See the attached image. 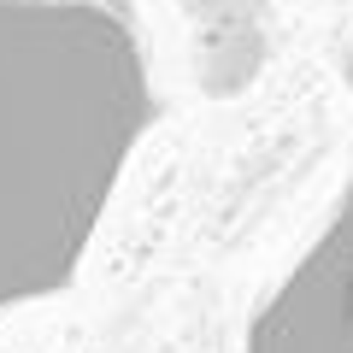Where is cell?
<instances>
[{
    "instance_id": "obj_1",
    "label": "cell",
    "mask_w": 353,
    "mask_h": 353,
    "mask_svg": "<svg viewBox=\"0 0 353 353\" xmlns=\"http://www.w3.org/2000/svg\"><path fill=\"white\" fill-rule=\"evenodd\" d=\"M153 124L124 0H0V318L77 283Z\"/></svg>"
},
{
    "instance_id": "obj_2",
    "label": "cell",
    "mask_w": 353,
    "mask_h": 353,
    "mask_svg": "<svg viewBox=\"0 0 353 353\" xmlns=\"http://www.w3.org/2000/svg\"><path fill=\"white\" fill-rule=\"evenodd\" d=\"M248 353H353V189L259 301Z\"/></svg>"
}]
</instances>
